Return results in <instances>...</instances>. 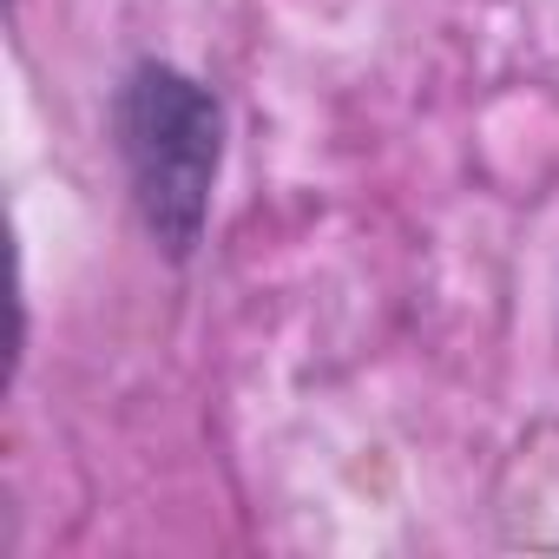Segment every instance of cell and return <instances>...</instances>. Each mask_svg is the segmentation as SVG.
Here are the masks:
<instances>
[{
	"instance_id": "obj_1",
	"label": "cell",
	"mask_w": 559,
	"mask_h": 559,
	"mask_svg": "<svg viewBox=\"0 0 559 559\" xmlns=\"http://www.w3.org/2000/svg\"><path fill=\"white\" fill-rule=\"evenodd\" d=\"M132 204L165 257H191L211 224V191L224 165V106L178 67H132L112 106Z\"/></svg>"
}]
</instances>
